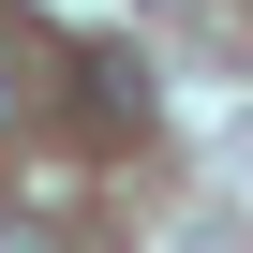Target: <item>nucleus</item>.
<instances>
[{
  "instance_id": "obj_1",
  "label": "nucleus",
  "mask_w": 253,
  "mask_h": 253,
  "mask_svg": "<svg viewBox=\"0 0 253 253\" xmlns=\"http://www.w3.org/2000/svg\"><path fill=\"white\" fill-rule=\"evenodd\" d=\"M0 253H60V238H30V223H0Z\"/></svg>"
},
{
  "instance_id": "obj_2",
  "label": "nucleus",
  "mask_w": 253,
  "mask_h": 253,
  "mask_svg": "<svg viewBox=\"0 0 253 253\" xmlns=\"http://www.w3.org/2000/svg\"><path fill=\"white\" fill-rule=\"evenodd\" d=\"M0 119H15V60H0Z\"/></svg>"
}]
</instances>
